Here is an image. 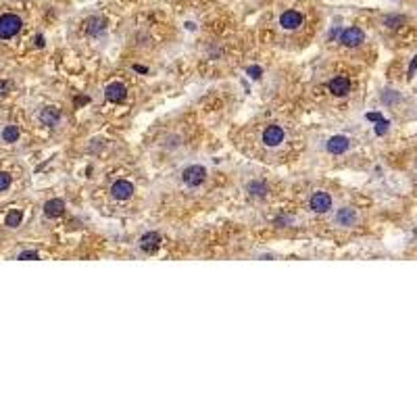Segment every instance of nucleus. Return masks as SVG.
<instances>
[{
  "mask_svg": "<svg viewBox=\"0 0 417 417\" xmlns=\"http://www.w3.org/2000/svg\"><path fill=\"white\" fill-rule=\"evenodd\" d=\"M367 119H369V121H380V119H382V115H380V113H369V115H367Z\"/></svg>",
  "mask_w": 417,
  "mask_h": 417,
  "instance_id": "nucleus-25",
  "label": "nucleus"
},
{
  "mask_svg": "<svg viewBox=\"0 0 417 417\" xmlns=\"http://www.w3.org/2000/svg\"><path fill=\"white\" fill-rule=\"evenodd\" d=\"M19 136H21V131H19V127H17V125H5L3 134H0L3 142H7V144L17 142V140H19Z\"/></svg>",
  "mask_w": 417,
  "mask_h": 417,
  "instance_id": "nucleus-16",
  "label": "nucleus"
},
{
  "mask_svg": "<svg viewBox=\"0 0 417 417\" xmlns=\"http://www.w3.org/2000/svg\"><path fill=\"white\" fill-rule=\"evenodd\" d=\"M9 90V81H0V94H5Z\"/></svg>",
  "mask_w": 417,
  "mask_h": 417,
  "instance_id": "nucleus-26",
  "label": "nucleus"
},
{
  "mask_svg": "<svg viewBox=\"0 0 417 417\" xmlns=\"http://www.w3.org/2000/svg\"><path fill=\"white\" fill-rule=\"evenodd\" d=\"M111 194H113L115 201H127V199H131V194H134V184L127 182V180H117L111 186Z\"/></svg>",
  "mask_w": 417,
  "mask_h": 417,
  "instance_id": "nucleus-7",
  "label": "nucleus"
},
{
  "mask_svg": "<svg viewBox=\"0 0 417 417\" xmlns=\"http://www.w3.org/2000/svg\"><path fill=\"white\" fill-rule=\"evenodd\" d=\"M246 190H248L251 196H257V199H263V196H265V194L269 192V190H267V184H265V182H261V180L251 182Z\"/></svg>",
  "mask_w": 417,
  "mask_h": 417,
  "instance_id": "nucleus-17",
  "label": "nucleus"
},
{
  "mask_svg": "<svg viewBox=\"0 0 417 417\" xmlns=\"http://www.w3.org/2000/svg\"><path fill=\"white\" fill-rule=\"evenodd\" d=\"M388 121H384V119H380L378 121V125H376V134H380V136H384L386 134V131H388Z\"/></svg>",
  "mask_w": 417,
  "mask_h": 417,
  "instance_id": "nucleus-23",
  "label": "nucleus"
},
{
  "mask_svg": "<svg viewBox=\"0 0 417 417\" xmlns=\"http://www.w3.org/2000/svg\"><path fill=\"white\" fill-rule=\"evenodd\" d=\"M21 219H23L21 211L13 209V211H9V215H7V219H5V226H7V228H17V226H21Z\"/></svg>",
  "mask_w": 417,
  "mask_h": 417,
  "instance_id": "nucleus-18",
  "label": "nucleus"
},
{
  "mask_svg": "<svg viewBox=\"0 0 417 417\" xmlns=\"http://www.w3.org/2000/svg\"><path fill=\"white\" fill-rule=\"evenodd\" d=\"M9 186H11V175L5 173V171H0V192L9 190Z\"/></svg>",
  "mask_w": 417,
  "mask_h": 417,
  "instance_id": "nucleus-21",
  "label": "nucleus"
},
{
  "mask_svg": "<svg viewBox=\"0 0 417 417\" xmlns=\"http://www.w3.org/2000/svg\"><path fill=\"white\" fill-rule=\"evenodd\" d=\"M21 27H23V21H21V17H17L13 13H7V15L0 17V38H3V40L15 38L21 32Z\"/></svg>",
  "mask_w": 417,
  "mask_h": 417,
  "instance_id": "nucleus-1",
  "label": "nucleus"
},
{
  "mask_svg": "<svg viewBox=\"0 0 417 417\" xmlns=\"http://www.w3.org/2000/svg\"><path fill=\"white\" fill-rule=\"evenodd\" d=\"M284 129L280 125H267L265 129H263V144L269 146V148H275L284 142Z\"/></svg>",
  "mask_w": 417,
  "mask_h": 417,
  "instance_id": "nucleus-3",
  "label": "nucleus"
},
{
  "mask_svg": "<svg viewBox=\"0 0 417 417\" xmlns=\"http://www.w3.org/2000/svg\"><path fill=\"white\" fill-rule=\"evenodd\" d=\"M205 178H207V169H205L203 165H190V167H186L184 173H182L184 184L190 186V188H199V186L205 182Z\"/></svg>",
  "mask_w": 417,
  "mask_h": 417,
  "instance_id": "nucleus-2",
  "label": "nucleus"
},
{
  "mask_svg": "<svg viewBox=\"0 0 417 417\" xmlns=\"http://www.w3.org/2000/svg\"><path fill=\"white\" fill-rule=\"evenodd\" d=\"M36 46H40V48L44 46V38L42 36H36Z\"/></svg>",
  "mask_w": 417,
  "mask_h": 417,
  "instance_id": "nucleus-27",
  "label": "nucleus"
},
{
  "mask_svg": "<svg viewBox=\"0 0 417 417\" xmlns=\"http://www.w3.org/2000/svg\"><path fill=\"white\" fill-rule=\"evenodd\" d=\"M363 40H365V34L359 27H346L342 32V36H340V42L344 44V46H348V48L359 46V44H363Z\"/></svg>",
  "mask_w": 417,
  "mask_h": 417,
  "instance_id": "nucleus-6",
  "label": "nucleus"
},
{
  "mask_svg": "<svg viewBox=\"0 0 417 417\" xmlns=\"http://www.w3.org/2000/svg\"><path fill=\"white\" fill-rule=\"evenodd\" d=\"M384 25L390 27V30H397V27L405 25V17H403V15H388V17L384 19Z\"/></svg>",
  "mask_w": 417,
  "mask_h": 417,
  "instance_id": "nucleus-19",
  "label": "nucleus"
},
{
  "mask_svg": "<svg viewBox=\"0 0 417 417\" xmlns=\"http://www.w3.org/2000/svg\"><path fill=\"white\" fill-rule=\"evenodd\" d=\"M86 102H90V98H88V96H79L77 98V104H86Z\"/></svg>",
  "mask_w": 417,
  "mask_h": 417,
  "instance_id": "nucleus-28",
  "label": "nucleus"
},
{
  "mask_svg": "<svg viewBox=\"0 0 417 417\" xmlns=\"http://www.w3.org/2000/svg\"><path fill=\"white\" fill-rule=\"evenodd\" d=\"M327 88H330V92H332L334 96H346V94L350 92V79L344 77V75H338V77L330 79Z\"/></svg>",
  "mask_w": 417,
  "mask_h": 417,
  "instance_id": "nucleus-10",
  "label": "nucleus"
},
{
  "mask_svg": "<svg viewBox=\"0 0 417 417\" xmlns=\"http://www.w3.org/2000/svg\"><path fill=\"white\" fill-rule=\"evenodd\" d=\"M399 92H394V90H386L384 94H382V100L384 102H388V104H394V102H399Z\"/></svg>",
  "mask_w": 417,
  "mask_h": 417,
  "instance_id": "nucleus-20",
  "label": "nucleus"
},
{
  "mask_svg": "<svg viewBox=\"0 0 417 417\" xmlns=\"http://www.w3.org/2000/svg\"><path fill=\"white\" fill-rule=\"evenodd\" d=\"M134 71H140V73H146V67H142V65H134Z\"/></svg>",
  "mask_w": 417,
  "mask_h": 417,
  "instance_id": "nucleus-29",
  "label": "nucleus"
},
{
  "mask_svg": "<svg viewBox=\"0 0 417 417\" xmlns=\"http://www.w3.org/2000/svg\"><path fill=\"white\" fill-rule=\"evenodd\" d=\"M280 25L284 30H298L302 25V15L298 11H286L280 17Z\"/></svg>",
  "mask_w": 417,
  "mask_h": 417,
  "instance_id": "nucleus-9",
  "label": "nucleus"
},
{
  "mask_svg": "<svg viewBox=\"0 0 417 417\" xmlns=\"http://www.w3.org/2000/svg\"><path fill=\"white\" fill-rule=\"evenodd\" d=\"M159 246H161V234H157V232H146L140 238V248L144 253H155Z\"/></svg>",
  "mask_w": 417,
  "mask_h": 417,
  "instance_id": "nucleus-11",
  "label": "nucleus"
},
{
  "mask_svg": "<svg viewBox=\"0 0 417 417\" xmlns=\"http://www.w3.org/2000/svg\"><path fill=\"white\" fill-rule=\"evenodd\" d=\"M63 211H65V203H63L61 199H50L46 205H44V215L50 217V219L61 217V215H63Z\"/></svg>",
  "mask_w": 417,
  "mask_h": 417,
  "instance_id": "nucleus-15",
  "label": "nucleus"
},
{
  "mask_svg": "<svg viewBox=\"0 0 417 417\" xmlns=\"http://www.w3.org/2000/svg\"><path fill=\"white\" fill-rule=\"evenodd\" d=\"M350 146V140L346 136H332L330 140H327V152L330 155H342V152H346Z\"/></svg>",
  "mask_w": 417,
  "mask_h": 417,
  "instance_id": "nucleus-12",
  "label": "nucleus"
},
{
  "mask_svg": "<svg viewBox=\"0 0 417 417\" xmlns=\"http://www.w3.org/2000/svg\"><path fill=\"white\" fill-rule=\"evenodd\" d=\"M248 75L253 79H259L261 77V67H248Z\"/></svg>",
  "mask_w": 417,
  "mask_h": 417,
  "instance_id": "nucleus-24",
  "label": "nucleus"
},
{
  "mask_svg": "<svg viewBox=\"0 0 417 417\" xmlns=\"http://www.w3.org/2000/svg\"><path fill=\"white\" fill-rule=\"evenodd\" d=\"M106 30V19L104 17H90L86 21V32L90 36H100Z\"/></svg>",
  "mask_w": 417,
  "mask_h": 417,
  "instance_id": "nucleus-14",
  "label": "nucleus"
},
{
  "mask_svg": "<svg viewBox=\"0 0 417 417\" xmlns=\"http://www.w3.org/2000/svg\"><path fill=\"white\" fill-rule=\"evenodd\" d=\"M309 207L313 213H327L332 209V196L327 194V192H315L311 196V201H309Z\"/></svg>",
  "mask_w": 417,
  "mask_h": 417,
  "instance_id": "nucleus-4",
  "label": "nucleus"
},
{
  "mask_svg": "<svg viewBox=\"0 0 417 417\" xmlns=\"http://www.w3.org/2000/svg\"><path fill=\"white\" fill-rule=\"evenodd\" d=\"M334 221H336L338 226H342V228H353V226H357V221H359V215H357L355 209L344 207V209H340V211L336 213Z\"/></svg>",
  "mask_w": 417,
  "mask_h": 417,
  "instance_id": "nucleus-8",
  "label": "nucleus"
},
{
  "mask_svg": "<svg viewBox=\"0 0 417 417\" xmlns=\"http://www.w3.org/2000/svg\"><path fill=\"white\" fill-rule=\"evenodd\" d=\"M59 119H61V111L57 106H46V108H42L40 111V121L44 125H48V127H54L59 123Z\"/></svg>",
  "mask_w": 417,
  "mask_h": 417,
  "instance_id": "nucleus-13",
  "label": "nucleus"
},
{
  "mask_svg": "<svg viewBox=\"0 0 417 417\" xmlns=\"http://www.w3.org/2000/svg\"><path fill=\"white\" fill-rule=\"evenodd\" d=\"M104 96H106V100L108 102H115V104H119V102H123L125 100V96H127V90H125V86L121 84V81H111L106 88H104Z\"/></svg>",
  "mask_w": 417,
  "mask_h": 417,
  "instance_id": "nucleus-5",
  "label": "nucleus"
},
{
  "mask_svg": "<svg viewBox=\"0 0 417 417\" xmlns=\"http://www.w3.org/2000/svg\"><path fill=\"white\" fill-rule=\"evenodd\" d=\"M17 259H21V261H30V259H40V255H38V251H23V253H19V255H17Z\"/></svg>",
  "mask_w": 417,
  "mask_h": 417,
  "instance_id": "nucleus-22",
  "label": "nucleus"
}]
</instances>
